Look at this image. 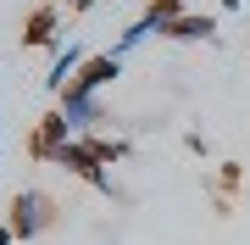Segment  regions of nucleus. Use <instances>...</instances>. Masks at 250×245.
Here are the masks:
<instances>
[{
	"mask_svg": "<svg viewBox=\"0 0 250 245\" xmlns=\"http://www.w3.org/2000/svg\"><path fill=\"white\" fill-rule=\"evenodd\" d=\"M56 167H67L72 178H83V184H89V190H100V195H117V190H111V173H106V162L95 156V145H89L83 134H72L67 145H62Z\"/></svg>",
	"mask_w": 250,
	"mask_h": 245,
	"instance_id": "2",
	"label": "nucleus"
},
{
	"mask_svg": "<svg viewBox=\"0 0 250 245\" xmlns=\"http://www.w3.org/2000/svg\"><path fill=\"white\" fill-rule=\"evenodd\" d=\"M72 134H78V128L67 123V111H62V106H50L45 117H39V128H34V139H28V156H34V162H56V156H62V145H67Z\"/></svg>",
	"mask_w": 250,
	"mask_h": 245,
	"instance_id": "4",
	"label": "nucleus"
},
{
	"mask_svg": "<svg viewBox=\"0 0 250 245\" xmlns=\"http://www.w3.org/2000/svg\"><path fill=\"white\" fill-rule=\"evenodd\" d=\"M83 139H89V145H95V156H100V162H123V156H128V139H106V134H83Z\"/></svg>",
	"mask_w": 250,
	"mask_h": 245,
	"instance_id": "10",
	"label": "nucleus"
},
{
	"mask_svg": "<svg viewBox=\"0 0 250 245\" xmlns=\"http://www.w3.org/2000/svg\"><path fill=\"white\" fill-rule=\"evenodd\" d=\"M161 39H217V17H206V11H184V17L167 22Z\"/></svg>",
	"mask_w": 250,
	"mask_h": 245,
	"instance_id": "8",
	"label": "nucleus"
},
{
	"mask_svg": "<svg viewBox=\"0 0 250 245\" xmlns=\"http://www.w3.org/2000/svg\"><path fill=\"white\" fill-rule=\"evenodd\" d=\"M83 62H89V50H83V45H62V50H56V62H50V73H45V89H50V95H62Z\"/></svg>",
	"mask_w": 250,
	"mask_h": 245,
	"instance_id": "7",
	"label": "nucleus"
},
{
	"mask_svg": "<svg viewBox=\"0 0 250 245\" xmlns=\"http://www.w3.org/2000/svg\"><path fill=\"white\" fill-rule=\"evenodd\" d=\"M95 0H62V11H89Z\"/></svg>",
	"mask_w": 250,
	"mask_h": 245,
	"instance_id": "11",
	"label": "nucleus"
},
{
	"mask_svg": "<svg viewBox=\"0 0 250 245\" xmlns=\"http://www.w3.org/2000/svg\"><path fill=\"white\" fill-rule=\"evenodd\" d=\"M217 6H223V11H239V0H217Z\"/></svg>",
	"mask_w": 250,
	"mask_h": 245,
	"instance_id": "13",
	"label": "nucleus"
},
{
	"mask_svg": "<svg viewBox=\"0 0 250 245\" xmlns=\"http://www.w3.org/2000/svg\"><path fill=\"white\" fill-rule=\"evenodd\" d=\"M62 0H45V6H34L22 17V45L28 50H62Z\"/></svg>",
	"mask_w": 250,
	"mask_h": 245,
	"instance_id": "3",
	"label": "nucleus"
},
{
	"mask_svg": "<svg viewBox=\"0 0 250 245\" xmlns=\"http://www.w3.org/2000/svg\"><path fill=\"white\" fill-rule=\"evenodd\" d=\"M111 78H123V50H100V56H89V62L72 73V84L62 95H100Z\"/></svg>",
	"mask_w": 250,
	"mask_h": 245,
	"instance_id": "5",
	"label": "nucleus"
},
{
	"mask_svg": "<svg viewBox=\"0 0 250 245\" xmlns=\"http://www.w3.org/2000/svg\"><path fill=\"white\" fill-rule=\"evenodd\" d=\"M239 184H245V167H239V162H223V167H217V190H211V206L223 212V218L233 212V190H239Z\"/></svg>",
	"mask_w": 250,
	"mask_h": 245,
	"instance_id": "9",
	"label": "nucleus"
},
{
	"mask_svg": "<svg viewBox=\"0 0 250 245\" xmlns=\"http://www.w3.org/2000/svg\"><path fill=\"white\" fill-rule=\"evenodd\" d=\"M0 245H22L17 234H11V223H0Z\"/></svg>",
	"mask_w": 250,
	"mask_h": 245,
	"instance_id": "12",
	"label": "nucleus"
},
{
	"mask_svg": "<svg viewBox=\"0 0 250 245\" xmlns=\"http://www.w3.org/2000/svg\"><path fill=\"white\" fill-rule=\"evenodd\" d=\"M6 223H11V234L28 245V240H39V234L56 223V200H50L45 190H17L11 206H6Z\"/></svg>",
	"mask_w": 250,
	"mask_h": 245,
	"instance_id": "1",
	"label": "nucleus"
},
{
	"mask_svg": "<svg viewBox=\"0 0 250 245\" xmlns=\"http://www.w3.org/2000/svg\"><path fill=\"white\" fill-rule=\"evenodd\" d=\"M56 106L67 111V123L78 128V134H95V123H106V111H100V95H56Z\"/></svg>",
	"mask_w": 250,
	"mask_h": 245,
	"instance_id": "6",
	"label": "nucleus"
}]
</instances>
